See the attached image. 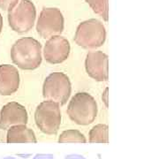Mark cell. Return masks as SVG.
<instances>
[{
  "instance_id": "9",
  "label": "cell",
  "mask_w": 159,
  "mask_h": 159,
  "mask_svg": "<svg viewBox=\"0 0 159 159\" xmlns=\"http://www.w3.org/2000/svg\"><path fill=\"white\" fill-rule=\"evenodd\" d=\"M87 74L97 81H106L109 78L108 56L101 51H89L85 60Z\"/></svg>"
},
{
  "instance_id": "20",
  "label": "cell",
  "mask_w": 159,
  "mask_h": 159,
  "mask_svg": "<svg viewBox=\"0 0 159 159\" xmlns=\"http://www.w3.org/2000/svg\"><path fill=\"white\" fill-rule=\"evenodd\" d=\"M2 29H3V17H2V14L0 13V34L2 32Z\"/></svg>"
},
{
  "instance_id": "17",
  "label": "cell",
  "mask_w": 159,
  "mask_h": 159,
  "mask_svg": "<svg viewBox=\"0 0 159 159\" xmlns=\"http://www.w3.org/2000/svg\"><path fill=\"white\" fill-rule=\"evenodd\" d=\"M102 101H103V102H104V104H105V106L108 108V106H109V89L108 88H106V89H105V90H104V92L102 93Z\"/></svg>"
},
{
  "instance_id": "21",
  "label": "cell",
  "mask_w": 159,
  "mask_h": 159,
  "mask_svg": "<svg viewBox=\"0 0 159 159\" xmlns=\"http://www.w3.org/2000/svg\"><path fill=\"white\" fill-rule=\"evenodd\" d=\"M5 159H16V158H13V157H6Z\"/></svg>"
},
{
  "instance_id": "16",
  "label": "cell",
  "mask_w": 159,
  "mask_h": 159,
  "mask_svg": "<svg viewBox=\"0 0 159 159\" xmlns=\"http://www.w3.org/2000/svg\"><path fill=\"white\" fill-rule=\"evenodd\" d=\"M20 0H0V9L5 11L11 10Z\"/></svg>"
},
{
  "instance_id": "6",
  "label": "cell",
  "mask_w": 159,
  "mask_h": 159,
  "mask_svg": "<svg viewBox=\"0 0 159 159\" xmlns=\"http://www.w3.org/2000/svg\"><path fill=\"white\" fill-rule=\"evenodd\" d=\"M37 127L46 134H56L61 125L60 105L50 100L42 102L34 112Z\"/></svg>"
},
{
  "instance_id": "4",
  "label": "cell",
  "mask_w": 159,
  "mask_h": 159,
  "mask_svg": "<svg viewBox=\"0 0 159 159\" xmlns=\"http://www.w3.org/2000/svg\"><path fill=\"white\" fill-rule=\"evenodd\" d=\"M36 19V8L30 0H20L8 11V23L14 32L24 34L33 29Z\"/></svg>"
},
{
  "instance_id": "13",
  "label": "cell",
  "mask_w": 159,
  "mask_h": 159,
  "mask_svg": "<svg viewBox=\"0 0 159 159\" xmlns=\"http://www.w3.org/2000/svg\"><path fill=\"white\" fill-rule=\"evenodd\" d=\"M89 142L108 143L109 127L105 124L96 125L89 131Z\"/></svg>"
},
{
  "instance_id": "18",
  "label": "cell",
  "mask_w": 159,
  "mask_h": 159,
  "mask_svg": "<svg viewBox=\"0 0 159 159\" xmlns=\"http://www.w3.org/2000/svg\"><path fill=\"white\" fill-rule=\"evenodd\" d=\"M33 159H54V156L51 154H38Z\"/></svg>"
},
{
  "instance_id": "19",
  "label": "cell",
  "mask_w": 159,
  "mask_h": 159,
  "mask_svg": "<svg viewBox=\"0 0 159 159\" xmlns=\"http://www.w3.org/2000/svg\"><path fill=\"white\" fill-rule=\"evenodd\" d=\"M65 159H86L85 157H83L82 156L80 155H69L67 157H66Z\"/></svg>"
},
{
  "instance_id": "3",
  "label": "cell",
  "mask_w": 159,
  "mask_h": 159,
  "mask_svg": "<svg viewBox=\"0 0 159 159\" xmlns=\"http://www.w3.org/2000/svg\"><path fill=\"white\" fill-rule=\"evenodd\" d=\"M105 40V27L97 19H90L80 23L74 34L76 44L86 50H96L103 45Z\"/></svg>"
},
{
  "instance_id": "7",
  "label": "cell",
  "mask_w": 159,
  "mask_h": 159,
  "mask_svg": "<svg viewBox=\"0 0 159 159\" xmlns=\"http://www.w3.org/2000/svg\"><path fill=\"white\" fill-rule=\"evenodd\" d=\"M65 19L59 9L55 7H44L40 12L36 23V31L43 38H51L63 32Z\"/></svg>"
},
{
  "instance_id": "8",
  "label": "cell",
  "mask_w": 159,
  "mask_h": 159,
  "mask_svg": "<svg viewBox=\"0 0 159 159\" xmlns=\"http://www.w3.org/2000/svg\"><path fill=\"white\" fill-rule=\"evenodd\" d=\"M71 45L66 38L61 35H54L49 38L43 47V57L50 64H61L70 55Z\"/></svg>"
},
{
  "instance_id": "1",
  "label": "cell",
  "mask_w": 159,
  "mask_h": 159,
  "mask_svg": "<svg viewBox=\"0 0 159 159\" xmlns=\"http://www.w3.org/2000/svg\"><path fill=\"white\" fill-rule=\"evenodd\" d=\"M11 58L21 70L38 68L43 61L42 44L33 37H22L11 46Z\"/></svg>"
},
{
  "instance_id": "12",
  "label": "cell",
  "mask_w": 159,
  "mask_h": 159,
  "mask_svg": "<svg viewBox=\"0 0 159 159\" xmlns=\"http://www.w3.org/2000/svg\"><path fill=\"white\" fill-rule=\"evenodd\" d=\"M6 141L8 143L16 142H33L35 143L36 137L34 132L26 125H12L7 131Z\"/></svg>"
},
{
  "instance_id": "2",
  "label": "cell",
  "mask_w": 159,
  "mask_h": 159,
  "mask_svg": "<svg viewBox=\"0 0 159 159\" xmlns=\"http://www.w3.org/2000/svg\"><path fill=\"white\" fill-rule=\"evenodd\" d=\"M67 114L71 120L77 125H89L97 118V101L90 94L79 92L70 100Z\"/></svg>"
},
{
  "instance_id": "11",
  "label": "cell",
  "mask_w": 159,
  "mask_h": 159,
  "mask_svg": "<svg viewBox=\"0 0 159 159\" xmlns=\"http://www.w3.org/2000/svg\"><path fill=\"white\" fill-rule=\"evenodd\" d=\"M20 78L18 69L11 65H0V95L11 96L20 88Z\"/></svg>"
},
{
  "instance_id": "5",
  "label": "cell",
  "mask_w": 159,
  "mask_h": 159,
  "mask_svg": "<svg viewBox=\"0 0 159 159\" xmlns=\"http://www.w3.org/2000/svg\"><path fill=\"white\" fill-rule=\"evenodd\" d=\"M72 93V84L69 77L61 72L51 73L44 80L43 95L45 100L64 105Z\"/></svg>"
},
{
  "instance_id": "15",
  "label": "cell",
  "mask_w": 159,
  "mask_h": 159,
  "mask_svg": "<svg viewBox=\"0 0 159 159\" xmlns=\"http://www.w3.org/2000/svg\"><path fill=\"white\" fill-rule=\"evenodd\" d=\"M58 142L61 143H68V142H78V143H85L87 142L86 137L78 130H66L63 132L58 138Z\"/></svg>"
},
{
  "instance_id": "10",
  "label": "cell",
  "mask_w": 159,
  "mask_h": 159,
  "mask_svg": "<svg viewBox=\"0 0 159 159\" xmlns=\"http://www.w3.org/2000/svg\"><path fill=\"white\" fill-rule=\"evenodd\" d=\"M28 120L27 110L19 102H8L0 111V129L5 130L16 125H27Z\"/></svg>"
},
{
  "instance_id": "14",
  "label": "cell",
  "mask_w": 159,
  "mask_h": 159,
  "mask_svg": "<svg viewBox=\"0 0 159 159\" xmlns=\"http://www.w3.org/2000/svg\"><path fill=\"white\" fill-rule=\"evenodd\" d=\"M92 10L102 18L104 21L109 19V0H86Z\"/></svg>"
}]
</instances>
